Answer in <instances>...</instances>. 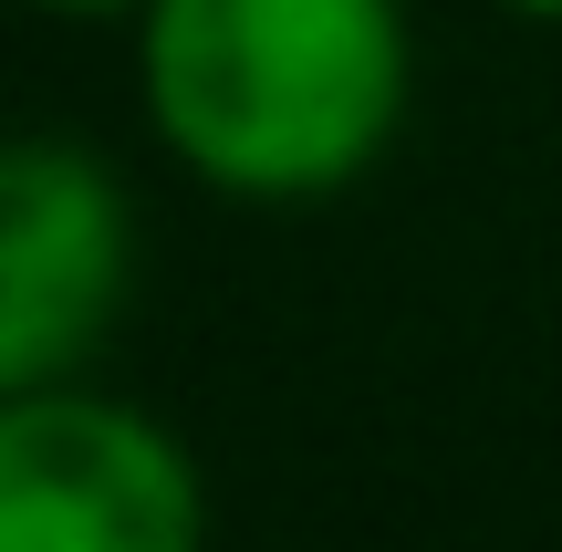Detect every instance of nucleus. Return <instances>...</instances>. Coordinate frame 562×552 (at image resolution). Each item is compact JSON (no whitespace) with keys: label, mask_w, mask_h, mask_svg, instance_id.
Segmentation results:
<instances>
[{"label":"nucleus","mask_w":562,"mask_h":552,"mask_svg":"<svg viewBox=\"0 0 562 552\" xmlns=\"http://www.w3.org/2000/svg\"><path fill=\"white\" fill-rule=\"evenodd\" d=\"M0 552H209V480L157 407L63 375L0 396Z\"/></svg>","instance_id":"2"},{"label":"nucleus","mask_w":562,"mask_h":552,"mask_svg":"<svg viewBox=\"0 0 562 552\" xmlns=\"http://www.w3.org/2000/svg\"><path fill=\"white\" fill-rule=\"evenodd\" d=\"M146 136L240 209H323L396 146L417 104L406 0H146Z\"/></svg>","instance_id":"1"},{"label":"nucleus","mask_w":562,"mask_h":552,"mask_svg":"<svg viewBox=\"0 0 562 552\" xmlns=\"http://www.w3.org/2000/svg\"><path fill=\"white\" fill-rule=\"evenodd\" d=\"M490 11H510V21H542V32H562V0H490Z\"/></svg>","instance_id":"5"},{"label":"nucleus","mask_w":562,"mask_h":552,"mask_svg":"<svg viewBox=\"0 0 562 552\" xmlns=\"http://www.w3.org/2000/svg\"><path fill=\"white\" fill-rule=\"evenodd\" d=\"M53 21H146V0H32Z\"/></svg>","instance_id":"4"},{"label":"nucleus","mask_w":562,"mask_h":552,"mask_svg":"<svg viewBox=\"0 0 562 552\" xmlns=\"http://www.w3.org/2000/svg\"><path fill=\"white\" fill-rule=\"evenodd\" d=\"M136 292V199L83 136L0 146V396L94 375Z\"/></svg>","instance_id":"3"}]
</instances>
